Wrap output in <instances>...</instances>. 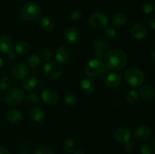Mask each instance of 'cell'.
<instances>
[{
    "label": "cell",
    "mask_w": 155,
    "mask_h": 154,
    "mask_svg": "<svg viewBox=\"0 0 155 154\" xmlns=\"http://www.w3.org/2000/svg\"><path fill=\"white\" fill-rule=\"evenodd\" d=\"M29 116L33 122H40L45 119V113L39 107H33L29 111Z\"/></svg>",
    "instance_id": "ffe728a7"
},
{
    "label": "cell",
    "mask_w": 155,
    "mask_h": 154,
    "mask_svg": "<svg viewBox=\"0 0 155 154\" xmlns=\"http://www.w3.org/2000/svg\"><path fill=\"white\" fill-rule=\"evenodd\" d=\"M140 151L142 154H151L153 151L152 146L148 143H144L141 146Z\"/></svg>",
    "instance_id": "e575fe53"
},
{
    "label": "cell",
    "mask_w": 155,
    "mask_h": 154,
    "mask_svg": "<svg viewBox=\"0 0 155 154\" xmlns=\"http://www.w3.org/2000/svg\"><path fill=\"white\" fill-rule=\"evenodd\" d=\"M0 154H11L8 149L3 146H0Z\"/></svg>",
    "instance_id": "ab89813d"
},
{
    "label": "cell",
    "mask_w": 155,
    "mask_h": 154,
    "mask_svg": "<svg viewBox=\"0 0 155 154\" xmlns=\"http://www.w3.org/2000/svg\"><path fill=\"white\" fill-rule=\"evenodd\" d=\"M25 99V94L19 88L10 89L5 96L6 104L10 106H17L23 102Z\"/></svg>",
    "instance_id": "5b68a950"
},
{
    "label": "cell",
    "mask_w": 155,
    "mask_h": 154,
    "mask_svg": "<svg viewBox=\"0 0 155 154\" xmlns=\"http://www.w3.org/2000/svg\"><path fill=\"white\" fill-rule=\"evenodd\" d=\"M74 154H84V152L81 149H77V150L74 151Z\"/></svg>",
    "instance_id": "b9f144b4"
},
{
    "label": "cell",
    "mask_w": 155,
    "mask_h": 154,
    "mask_svg": "<svg viewBox=\"0 0 155 154\" xmlns=\"http://www.w3.org/2000/svg\"><path fill=\"white\" fill-rule=\"evenodd\" d=\"M39 25L43 30L46 32H50L54 29V23L51 18L48 16H44L39 21Z\"/></svg>",
    "instance_id": "cb8c5ba5"
},
{
    "label": "cell",
    "mask_w": 155,
    "mask_h": 154,
    "mask_svg": "<svg viewBox=\"0 0 155 154\" xmlns=\"http://www.w3.org/2000/svg\"><path fill=\"white\" fill-rule=\"evenodd\" d=\"M104 34L106 37L110 40L115 39L117 37V31L111 27H106L104 30Z\"/></svg>",
    "instance_id": "1f68e13d"
},
{
    "label": "cell",
    "mask_w": 155,
    "mask_h": 154,
    "mask_svg": "<svg viewBox=\"0 0 155 154\" xmlns=\"http://www.w3.org/2000/svg\"><path fill=\"white\" fill-rule=\"evenodd\" d=\"M64 36L67 42L69 44H75L78 42L79 31L76 27H69L65 29Z\"/></svg>",
    "instance_id": "9a60e30c"
},
{
    "label": "cell",
    "mask_w": 155,
    "mask_h": 154,
    "mask_svg": "<svg viewBox=\"0 0 155 154\" xmlns=\"http://www.w3.org/2000/svg\"><path fill=\"white\" fill-rule=\"evenodd\" d=\"M153 146H154V149H155V140L154 141V143H153Z\"/></svg>",
    "instance_id": "f6af8a7d"
},
{
    "label": "cell",
    "mask_w": 155,
    "mask_h": 154,
    "mask_svg": "<svg viewBox=\"0 0 155 154\" xmlns=\"http://www.w3.org/2000/svg\"><path fill=\"white\" fill-rule=\"evenodd\" d=\"M42 99L48 105H55L58 102V95L51 89H45L42 93Z\"/></svg>",
    "instance_id": "4fadbf2b"
},
{
    "label": "cell",
    "mask_w": 155,
    "mask_h": 154,
    "mask_svg": "<svg viewBox=\"0 0 155 154\" xmlns=\"http://www.w3.org/2000/svg\"><path fill=\"white\" fill-rule=\"evenodd\" d=\"M27 63L30 66L33 68H38L41 66L42 61V59L39 56L36 55V54H32L27 59Z\"/></svg>",
    "instance_id": "484cf974"
},
{
    "label": "cell",
    "mask_w": 155,
    "mask_h": 154,
    "mask_svg": "<svg viewBox=\"0 0 155 154\" xmlns=\"http://www.w3.org/2000/svg\"><path fill=\"white\" fill-rule=\"evenodd\" d=\"M105 65L101 58H93L88 62L84 68V72L86 75L90 77L98 76L104 71Z\"/></svg>",
    "instance_id": "277c9868"
},
{
    "label": "cell",
    "mask_w": 155,
    "mask_h": 154,
    "mask_svg": "<svg viewBox=\"0 0 155 154\" xmlns=\"http://www.w3.org/2000/svg\"><path fill=\"white\" fill-rule=\"evenodd\" d=\"M41 9L40 6L36 2H27L21 7L20 10V14L23 19L26 21H35L40 17Z\"/></svg>",
    "instance_id": "3957f363"
},
{
    "label": "cell",
    "mask_w": 155,
    "mask_h": 154,
    "mask_svg": "<svg viewBox=\"0 0 155 154\" xmlns=\"http://www.w3.org/2000/svg\"><path fill=\"white\" fill-rule=\"evenodd\" d=\"M147 34V30L145 26L137 23L134 24L131 29V35L134 39L137 40H142L145 37Z\"/></svg>",
    "instance_id": "ac0fdd59"
},
{
    "label": "cell",
    "mask_w": 155,
    "mask_h": 154,
    "mask_svg": "<svg viewBox=\"0 0 155 154\" xmlns=\"http://www.w3.org/2000/svg\"><path fill=\"white\" fill-rule=\"evenodd\" d=\"M121 75L117 72H112L107 75L106 79V86L110 89H114L120 85Z\"/></svg>",
    "instance_id": "2e32d148"
},
{
    "label": "cell",
    "mask_w": 155,
    "mask_h": 154,
    "mask_svg": "<svg viewBox=\"0 0 155 154\" xmlns=\"http://www.w3.org/2000/svg\"><path fill=\"white\" fill-rule=\"evenodd\" d=\"M14 42L12 38L7 35L0 36V52L3 54H9L14 49Z\"/></svg>",
    "instance_id": "8fae6325"
},
{
    "label": "cell",
    "mask_w": 155,
    "mask_h": 154,
    "mask_svg": "<svg viewBox=\"0 0 155 154\" xmlns=\"http://www.w3.org/2000/svg\"><path fill=\"white\" fill-rule=\"evenodd\" d=\"M136 145H135L134 142L133 141H128L127 143H124V149L126 152H132L134 151Z\"/></svg>",
    "instance_id": "d590c367"
},
{
    "label": "cell",
    "mask_w": 155,
    "mask_h": 154,
    "mask_svg": "<svg viewBox=\"0 0 155 154\" xmlns=\"http://www.w3.org/2000/svg\"><path fill=\"white\" fill-rule=\"evenodd\" d=\"M149 27H151V29L155 30V16H153L149 20Z\"/></svg>",
    "instance_id": "f35d334b"
},
{
    "label": "cell",
    "mask_w": 155,
    "mask_h": 154,
    "mask_svg": "<svg viewBox=\"0 0 155 154\" xmlns=\"http://www.w3.org/2000/svg\"><path fill=\"white\" fill-rule=\"evenodd\" d=\"M82 17H83V13L79 11H76L71 14V19L73 21H78Z\"/></svg>",
    "instance_id": "74e56055"
},
{
    "label": "cell",
    "mask_w": 155,
    "mask_h": 154,
    "mask_svg": "<svg viewBox=\"0 0 155 154\" xmlns=\"http://www.w3.org/2000/svg\"><path fill=\"white\" fill-rule=\"evenodd\" d=\"M33 154H53L52 150L46 146L39 147L33 152Z\"/></svg>",
    "instance_id": "836d02e7"
},
{
    "label": "cell",
    "mask_w": 155,
    "mask_h": 154,
    "mask_svg": "<svg viewBox=\"0 0 155 154\" xmlns=\"http://www.w3.org/2000/svg\"><path fill=\"white\" fill-rule=\"evenodd\" d=\"M89 24L92 28L96 29V30L104 29L107 27L108 24V18L106 14L103 12H95L89 18Z\"/></svg>",
    "instance_id": "8992f818"
},
{
    "label": "cell",
    "mask_w": 155,
    "mask_h": 154,
    "mask_svg": "<svg viewBox=\"0 0 155 154\" xmlns=\"http://www.w3.org/2000/svg\"><path fill=\"white\" fill-rule=\"evenodd\" d=\"M44 73L50 79H57L61 75L62 68L56 62H48L44 66Z\"/></svg>",
    "instance_id": "52a82bcc"
},
{
    "label": "cell",
    "mask_w": 155,
    "mask_h": 154,
    "mask_svg": "<svg viewBox=\"0 0 155 154\" xmlns=\"http://www.w3.org/2000/svg\"><path fill=\"white\" fill-rule=\"evenodd\" d=\"M139 95L144 101H151L155 98V91L152 86L145 85L139 90Z\"/></svg>",
    "instance_id": "e0dca14e"
},
{
    "label": "cell",
    "mask_w": 155,
    "mask_h": 154,
    "mask_svg": "<svg viewBox=\"0 0 155 154\" xmlns=\"http://www.w3.org/2000/svg\"><path fill=\"white\" fill-rule=\"evenodd\" d=\"M52 57L51 51L48 48H43L40 51V57L45 61H48Z\"/></svg>",
    "instance_id": "4dcf8cb0"
},
{
    "label": "cell",
    "mask_w": 155,
    "mask_h": 154,
    "mask_svg": "<svg viewBox=\"0 0 155 154\" xmlns=\"http://www.w3.org/2000/svg\"><path fill=\"white\" fill-rule=\"evenodd\" d=\"M30 45L26 41H21L15 47V51L16 54L19 56H24L30 51Z\"/></svg>",
    "instance_id": "7402d4cb"
},
{
    "label": "cell",
    "mask_w": 155,
    "mask_h": 154,
    "mask_svg": "<svg viewBox=\"0 0 155 154\" xmlns=\"http://www.w3.org/2000/svg\"><path fill=\"white\" fill-rule=\"evenodd\" d=\"M77 101L76 95L73 92H68L64 95V101L68 106H74Z\"/></svg>",
    "instance_id": "f1b7e54d"
},
{
    "label": "cell",
    "mask_w": 155,
    "mask_h": 154,
    "mask_svg": "<svg viewBox=\"0 0 155 154\" xmlns=\"http://www.w3.org/2000/svg\"><path fill=\"white\" fill-rule=\"evenodd\" d=\"M104 65L113 71L122 69L128 63L127 53L121 49H113L107 51L104 56Z\"/></svg>",
    "instance_id": "6da1fadb"
},
{
    "label": "cell",
    "mask_w": 155,
    "mask_h": 154,
    "mask_svg": "<svg viewBox=\"0 0 155 154\" xmlns=\"http://www.w3.org/2000/svg\"><path fill=\"white\" fill-rule=\"evenodd\" d=\"M38 84V80L34 75H30L27 76L23 81L22 86L24 90L26 91H32L36 87Z\"/></svg>",
    "instance_id": "603a6c76"
},
{
    "label": "cell",
    "mask_w": 155,
    "mask_h": 154,
    "mask_svg": "<svg viewBox=\"0 0 155 154\" xmlns=\"http://www.w3.org/2000/svg\"><path fill=\"white\" fill-rule=\"evenodd\" d=\"M63 149L67 152H73L76 149V143L72 139H66L63 143Z\"/></svg>",
    "instance_id": "83f0119b"
},
{
    "label": "cell",
    "mask_w": 155,
    "mask_h": 154,
    "mask_svg": "<svg viewBox=\"0 0 155 154\" xmlns=\"http://www.w3.org/2000/svg\"><path fill=\"white\" fill-rule=\"evenodd\" d=\"M127 22V17L123 13H117L111 18V24L116 27H121Z\"/></svg>",
    "instance_id": "d4e9b609"
},
{
    "label": "cell",
    "mask_w": 155,
    "mask_h": 154,
    "mask_svg": "<svg viewBox=\"0 0 155 154\" xmlns=\"http://www.w3.org/2000/svg\"><path fill=\"white\" fill-rule=\"evenodd\" d=\"M2 65H3V60H2V59L1 57H0V68H1L2 66Z\"/></svg>",
    "instance_id": "ee69618b"
},
{
    "label": "cell",
    "mask_w": 155,
    "mask_h": 154,
    "mask_svg": "<svg viewBox=\"0 0 155 154\" xmlns=\"http://www.w3.org/2000/svg\"><path fill=\"white\" fill-rule=\"evenodd\" d=\"M114 137L120 143H127L131 138V131L126 127H120L115 131Z\"/></svg>",
    "instance_id": "5bb4252c"
},
{
    "label": "cell",
    "mask_w": 155,
    "mask_h": 154,
    "mask_svg": "<svg viewBox=\"0 0 155 154\" xmlns=\"http://www.w3.org/2000/svg\"><path fill=\"white\" fill-rule=\"evenodd\" d=\"M126 99L129 104H136L139 100V94H138L137 91L136 89H130L126 95Z\"/></svg>",
    "instance_id": "4316f807"
},
{
    "label": "cell",
    "mask_w": 155,
    "mask_h": 154,
    "mask_svg": "<svg viewBox=\"0 0 155 154\" xmlns=\"http://www.w3.org/2000/svg\"><path fill=\"white\" fill-rule=\"evenodd\" d=\"M29 71H30V69H29L28 65L26 64L25 63L20 62L14 65L13 67L12 68L11 75L15 79L21 80L25 79L28 75Z\"/></svg>",
    "instance_id": "ba28073f"
},
{
    "label": "cell",
    "mask_w": 155,
    "mask_h": 154,
    "mask_svg": "<svg viewBox=\"0 0 155 154\" xmlns=\"http://www.w3.org/2000/svg\"><path fill=\"white\" fill-rule=\"evenodd\" d=\"M22 154H27V153H22Z\"/></svg>",
    "instance_id": "bcb514c9"
},
{
    "label": "cell",
    "mask_w": 155,
    "mask_h": 154,
    "mask_svg": "<svg viewBox=\"0 0 155 154\" xmlns=\"http://www.w3.org/2000/svg\"><path fill=\"white\" fill-rule=\"evenodd\" d=\"M80 87L82 91L86 94H91L95 90L96 85L95 82L90 78H84L81 80Z\"/></svg>",
    "instance_id": "44dd1931"
},
{
    "label": "cell",
    "mask_w": 155,
    "mask_h": 154,
    "mask_svg": "<svg viewBox=\"0 0 155 154\" xmlns=\"http://www.w3.org/2000/svg\"><path fill=\"white\" fill-rule=\"evenodd\" d=\"M124 79L130 85L137 88L145 82V75L142 69L137 67H131L125 71Z\"/></svg>",
    "instance_id": "7a4b0ae2"
},
{
    "label": "cell",
    "mask_w": 155,
    "mask_h": 154,
    "mask_svg": "<svg viewBox=\"0 0 155 154\" xmlns=\"http://www.w3.org/2000/svg\"><path fill=\"white\" fill-rule=\"evenodd\" d=\"M151 58H152L154 60H155V48L154 49H153L152 51H151Z\"/></svg>",
    "instance_id": "7bdbcfd3"
},
{
    "label": "cell",
    "mask_w": 155,
    "mask_h": 154,
    "mask_svg": "<svg viewBox=\"0 0 155 154\" xmlns=\"http://www.w3.org/2000/svg\"><path fill=\"white\" fill-rule=\"evenodd\" d=\"M135 137L140 141H145L148 140L152 135V130L147 125H140L134 132Z\"/></svg>",
    "instance_id": "7c38bea8"
},
{
    "label": "cell",
    "mask_w": 155,
    "mask_h": 154,
    "mask_svg": "<svg viewBox=\"0 0 155 154\" xmlns=\"http://www.w3.org/2000/svg\"><path fill=\"white\" fill-rule=\"evenodd\" d=\"M93 48L97 57L101 59L110 49V43L106 39H97L93 43Z\"/></svg>",
    "instance_id": "9c48e42d"
},
{
    "label": "cell",
    "mask_w": 155,
    "mask_h": 154,
    "mask_svg": "<svg viewBox=\"0 0 155 154\" xmlns=\"http://www.w3.org/2000/svg\"><path fill=\"white\" fill-rule=\"evenodd\" d=\"M27 101H28L29 103H31V104H36V103L39 102V97L38 96L37 94H30L29 95H27Z\"/></svg>",
    "instance_id": "8d00e7d4"
},
{
    "label": "cell",
    "mask_w": 155,
    "mask_h": 154,
    "mask_svg": "<svg viewBox=\"0 0 155 154\" xmlns=\"http://www.w3.org/2000/svg\"><path fill=\"white\" fill-rule=\"evenodd\" d=\"M155 9L154 5H153L151 3H145V4L142 5V11L145 14H150L152 12H154Z\"/></svg>",
    "instance_id": "d6a6232c"
},
{
    "label": "cell",
    "mask_w": 155,
    "mask_h": 154,
    "mask_svg": "<svg viewBox=\"0 0 155 154\" xmlns=\"http://www.w3.org/2000/svg\"><path fill=\"white\" fill-rule=\"evenodd\" d=\"M5 118L9 123L15 125V124L19 123L22 120L23 115L20 110L12 109L6 113Z\"/></svg>",
    "instance_id": "d6986e66"
},
{
    "label": "cell",
    "mask_w": 155,
    "mask_h": 154,
    "mask_svg": "<svg viewBox=\"0 0 155 154\" xmlns=\"http://www.w3.org/2000/svg\"><path fill=\"white\" fill-rule=\"evenodd\" d=\"M55 59L60 63H68L71 59V51L69 48L64 45L58 47L55 52Z\"/></svg>",
    "instance_id": "30bf717a"
},
{
    "label": "cell",
    "mask_w": 155,
    "mask_h": 154,
    "mask_svg": "<svg viewBox=\"0 0 155 154\" xmlns=\"http://www.w3.org/2000/svg\"><path fill=\"white\" fill-rule=\"evenodd\" d=\"M8 59L9 60H11V61L15 60V59H16V55H15L13 52L9 53V54H8Z\"/></svg>",
    "instance_id": "60d3db41"
},
{
    "label": "cell",
    "mask_w": 155,
    "mask_h": 154,
    "mask_svg": "<svg viewBox=\"0 0 155 154\" xmlns=\"http://www.w3.org/2000/svg\"><path fill=\"white\" fill-rule=\"evenodd\" d=\"M12 85V79L8 76H4L0 79V89L6 90Z\"/></svg>",
    "instance_id": "f546056e"
}]
</instances>
